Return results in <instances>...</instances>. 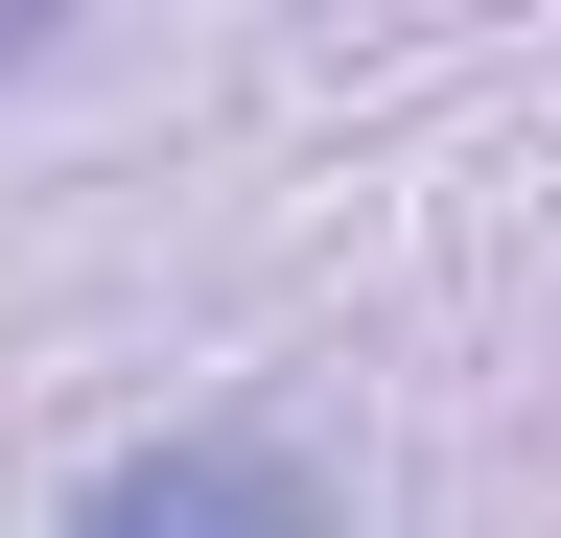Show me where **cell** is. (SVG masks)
<instances>
[{"label":"cell","mask_w":561,"mask_h":538,"mask_svg":"<svg viewBox=\"0 0 561 538\" xmlns=\"http://www.w3.org/2000/svg\"><path fill=\"white\" fill-rule=\"evenodd\" d=\"M70 538H328V468L257 445V422H187V445L94 468V492H70Z\"/></svg>","instance_id":"cell-1"}]
</instances>
